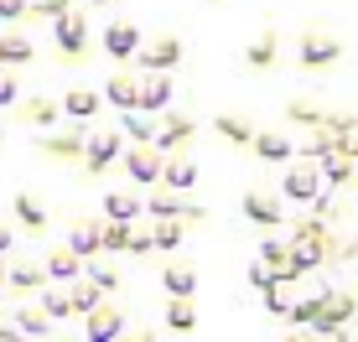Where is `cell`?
<instances>
[{
    "label": "cell",
    "mask_w": 358,
    "mask_h": 342,
    "mask_svg": "<svg viewBox=\"0 0 358 342\" xmlns=\"http://www.w3.org/2000/svg\"><path fill=\"white\" fill-rule=\"evenodd\" d=\"M348 316H353V296L348 290H322V296H317V311H312V327L317 332H343Z\"/></svg>",
    "instance_id": "5b68a950"
},
{
    "label": "cell",
    "mask_w": 358,
    "mask_h": 342,
    "mask_svg": "<svg viewBox=\"0 0 358 342\" xmlns=\"http://www.w3.org/2000/svg\"><path fill=\"white\" fill-rule=\"evenodd\" d=\"M6 285H16V290H36V285H47V270L36 260H16V265H6Z\"/></svg>",
    "instance_id": "ffe728a7"
},
{
    "label": "cell",
    "mask_w": 358,
    "mask_h": 342,
    "mask_svg": "<svg viewBox=\"0 0 358 342\" xmlns=\"http://www.w3.org/2000/svg\"><path fill=\"white\" fill-rule=\"evenodd\" d=\"M125 249H130V254H151V249H156V244H151V223H141V228L130 223V239H125Z\"/></svg>",
    "instance_id": "74e56055"
},
{
    "label": "cell",
    "mask_w": 358,
    "mask_h": 342,
    "mask_svg": "<svg viewBox=\"0 0 358 342\" xmlns=\"http://www.w3.org/2000/svg\"><path fill=\"white\" fill-rule=\"evenodd\" d=\"M89 6H109V0H89Z\"/></svg>",
    "instance_id": "bcb514c9"
},
{
    "label": "cell",
    "mask_w": 358,
    "mask_h": 342,
    "mask_svg": "<svg viewBox=\"0 0 358 342\" xmlns=\"http://www.w3.org/2000/svg\"><path fill=\"white\" fill-rule=\"evenodd\" d=\"M0 337H16V316L10 311H0Z\"/></svg>",
    "instance_id": "7bdbcfd3"
},
{
    "label": "cell",
    "mask_w": 358,
    "mask_h": 342,
    "mask_svg": "<svg viewBox=\"0 0 358 342\" xmlns=\"http://www.w3.org/2000/svg\"><path fill=\"white\" fill-rule=\"evenodd\" d=\"M244 218H250V223H265V228H280V218H286L280 187H250L244 192Z\"/></svg>",
    "instance_id": "3957f363"
},
{
    "label": "cell",
    "mask_w": 358,
    "mask_h": 342,
    "mask_svg": "<svg viewBox=\"0 0 358 342\" xmlns=\"http://www.w3.org/2000/svg\"><path fill=\"white\" fill-rule=\"evenodd\" d=\"M275 275H280V270H275V265H265V260H255V265H250V285H270Z\"/></svg>",
    "instance_id": "ab89813d"
},
{
    "label": "cell",
    "mask_w": 358,
    "mask_h": 342,
    "mask_svg": "<svg viewBox=\"0 0 358 342\" xmlns=\"http://www.w3.org/2000/svg\"><path fill=\"white\" fill-rule=\"evenodd\" d=\"M42 145H47L52 156H63V161H78V156H83V145H89V140H83L78 130H52V135H47Z\"/></svg>",
    "instance_id": "603a6c76"
},
{
    "label": "cell",
    "mask_w": 358,
    "mask_h": 342,
    "mask_svg": "<svg viewBox=\"0 0 358 342\" xmlns=\"http://www.w3.org/2000/svg\"><path fill=\"white\" fill-rule=\"evenodd\" d=\"M135 57H141L145 68H177L182 63V36H151V42H141L135 47Z\"/></svg>",
    "instance_id": "30bf717a"
},
{
    "label": "cell",
    "mask_w": 358,
    "mask_h": 342,
    "mask_svg": "<svg viewBox=\"0 0 358 342\" xmlns=\"http://www.w3.org/2000/svg\"><path fill=\"white\" fill-rule=\"evenodd\" d=\"M27 10H36V16H63V10H73V0H27Z\"/></svg>",
    "instance_id": "f35d334b"
},
{
    "label": "cell",
    "mask_w": 358,
    "mask_h": 342,
    "mask_svg": "<svg viewBox=\"0 0 358 342\" xmlns=\"http://www.w3.org/2000/svg\"><path fill=\"white\" fill-rule=\"evenodd\" d=\"M244 63H255V68H270V63H275V31H270V27L255 36L250 47H244Z\"/></svg>",
    "instance_id": "83f0119b"
},
{
    "label": "cell",
    "mask_w": 358,
    "mask_h": 342,
    "mask_svg": "<svg viewBox=\"0 0 358 342\" xmlns=\"http://www.w3.org/2000/svg\"><path fill=\"white\" fill-rule=\"evenodd\" d=\"M218 135H229V140H239V145H250V135H255V125L244 114H218Z\"/></svg>",
    "instance_id": "1f68e13d"
},
{
    "label": "cell",
    "mask_w": 358,
    "mask_h": 342,
    "mask_svg": "<svg viewBox=\"0 0 358 342\" xmlns=\"http://www.w3.org/2000/svg\"><path fill=\"white\" fill-rule=\"evenodd\" d=\"M68 249L78 254V260H89V254L99 249V223H78V228L68 234Z\"/></svg>",
    "instance_id": "4dcf8cb0"
},
{
    "label": "cell",
    "mask_w": 358,
    "mask_h": 342,
    "mask_svg": "<svg viewBox=\"0 0 358 342\" xmlns=\"http://www.w3.org/2000/svg\"><path fill=\"white\" fill-rule=\"evenodd\" d=\"M151 187H156V181H151ZM145 207H151V218H182V213H187V198H182L177 187H166V181H162V187L145 198Z\"/></svg>",
    "instance_id": "2e32d148"
},
{
    "label": "cell",
    "mask_w": 358,
    "mask_h": 342,
    "mask_svg": "<svg viewBox=\"0 0 358 342\" xmlns=\"http://www.w3.org/2000/svg\"><path fill=\"white\" fill-rule=\"evenodd\" d=\"M16 99H21V83H16V73H10V63H0V109L16 104Z\"/></svg>",
    "instance_id": "8d00e7d4"
},
{
    "label": "cell",
    "mask_w": 358,
    "mask_h": 342,
    "mask_svg": "<svg viewBox=\"0 0 358 342\" xmlns=\"http://www.w3.org/2000/svg\"><path fill=\"white\" fill-rule=\"evenodd\" d=\"M42 311L52 316V322H63V316H73V296H68V290H52V285H47V290H42Z\"/></svg>",
    "instance_id": "e575fe53"
},
{
    "label": "cell",
    "mask_w": 358,
    "mask_h": 342,
    "mask_svg": "<svg viewBox=\"0 0 358 342\" xmlns=\"http://www.w3.org/2000/svg\"><path fill=\"white\" fill-rule=\"evenodd\" d=\"M52 36L63 52H83L89 47V21L78 16V10H63V16H52Z\"/></svg>",
    "instance_id": "8fae6325"
},
{
    "label": "cell",
    "mask_w": 358,
    "mask_h": 342,
    "mask_svg": "<svg viewBox=\"0 0 358 342\" xmlns=\"http://www.w3.org/2000/svg\"><path fill=\"white\" fill-rule=\"evenodd\" d=\"M120 151H125V135H120V130H104V135H94L83 145V161H89V171H104V166L120 161Z\"/></svg>",
    "instance_id": "7c38bea8"
},
{
    "label": "cell",
    "mask_w": 358,
    "mask_h": 342,
    "mask_svg": "<svg viewBox=\"0 0 358 342\" xmlns=\"http://www.w3.org/2000/svg\"><path fill=\"white\" fill-rule=\"evenodd\" d=\"M192 327H197L192 296H171V301H166V332H192Z\"/></svg>",
    "instance_id": "44dd1931"
},
{
    "label": "cell",
    "mask_w": 358,
    "mask_h": 342,
    "mask_svg": "<svg viewBox=\"0 0 358 342\" xmlns=\"http://www.w3.org/2000/svg\"><path fill=\"white\" fill-rule=\"evenodd\" d=\"M156 181H166V187L187 192L192 181H197V161H192V156H162V177H156Z\"/></svg>",
    "instance_id": "5bb4252c"
},
{
    "label": "cell",
    "mask_w": 358,
    "mask_h": 342,
    "mask_svg": "<svg viewBox=\"0 0 358 342\" xmlns=\"http://www.w3.org/2000/svg\"><path fill=\"white\" fill-rule=\"evenodd\" d=\"M68 296H73V311H78V316H83V311H89V306H94V301H99V285H94V280H78V285H73V290H68Z\"/></svg>",
    "instance_id": "d590c367"
},
{
    "label": "cell",
    "mask_w": 358,
    "mask_h": 342,
    "mask_svg": "<svg viewBox=\"0 0 358 342\" xmlns=\"http://www.w3.org/2000/svg\"><path fill=\"white\" fill-rule=\"evenodd\" d=\"M141 192L135 187H109L104 192V218H141Z\"/></svg>",
    "instance_id": "e0dca14e"
},
{
    "label": "cell",
    "mask_w": 358,
    "mask_h": 342,
    "mask_svg": "<svg viewBox=\"0 0 358 342\" xmlns=\"http://www.w3.org/2000/svg\"><path fill=\"white\" fill-rule=\"evenodd\" d=\"M10 316H16V332H27V337H47V332H52V316H47L42 306H21Z\"/></svg>",
    "instance_id": "484cf974"
},
{
    "label": "cell",
    "mask_w": 358,
    "mask_h": 342,
    "mask_svg": "<svg viewBox=\"0 0 358 342\" xmlns=\"http://www.w3.org/2000/svg\"><path fill=\"white\" fill-rule=\"evenodd\" d=\"M166 114V109H162ZM192 135V114H166L162 125H156V140L151 145H162V151H177V140H187Z\"/></svg>",
    "instance_id": "d6986e66"
},
{
    "label": "cell",
    "mask_w": 358,
    "mask_h": 342,
    "mask_svg": "<svg viewBox=\"0 0 358 342\" xmlns=\"http://www.w3.org/2000/svg\"><path fill=\"white\" fill-rule=\"evenodd\" d=\"M141 42H145V31L135 27V21H109V27H104V52L115 57V63H130Z\"/></svg>",
    "instance_id": "ba28073f"
},
{
    "label": "cell",
    "mask_w": 358,
    "mask_h": 342,
    "mask_svg": "<svg viewBox=\"0 0 358 342\" xmlns=\"http://www.w3.org/2000/svg\"><path fill=\"white\" fill-rule=\"evenodd\" d=\"M16 218H21L27 228H47V207L36 202L31 192H16Z\"/></svg>",
    "instance_id": "f546056e"
},
{
    "label": "cell",
    "mask_w": 358,
    "mask_h": 342,
    "mask_svg": "<svg viewBox=\"0 0 358 342\" xmlns=\"http://www.w3.org/2000/svg\"><path fill=\"white\" fill-rule=\"evenodd\" d=\"M250 145L260 151V161H291V156H296V145L280 135V130H255Z\"/></svg>",
    "instance_id": "9a60e30c"
},
{
    "label": "cell",
    "mask_w": 358,
    "mask_h": 342,
    "mask_svg": "<svg viewBox=\"0 0 358 342\" xmlns=\"http://www.w3.org/2000/svg\"><path fill=\"white\" fill-rule=\"evenodd\" d=\"M0 285H6V260H0Z\"/></svg>",
    "instance_id": "f6af8a7d"
},
{
    "label": "cell",
    "mask_w": 358,
    "mask_h": 342,
    "mask_svg": "<svg viewBox=\"0 0 358 342\" xmlns=\"http://www.w3.org/2000/svg\"><path fill=\"white\" fill-rule=\"evenodd\" d=\"M31 52L36 47H31L27 31H0V63H27Z\"/></svg>",
    "instance_id": "d4e9b609"
},
{
    "label": "cell",
    "mask_w": 358,
    "mask_h": 342,
    "mask_svg": "<svg viewBox=\"0 0 358 342\" xmlns=\"http://www.w3.org/2000/svg\"><path fill=\"white\" fill-rule=\"evenodd\" d=\"M0 140H6V125H0Z\"/></svg>",
    "instance_id": "7dc6e473"
},
{
    "label": "cell",
    "mask_w": 358,
    "mask_h": 342,
    "mask_svg": "<svg viewBox=\"0 0 358 342\" xmlns=\"http://www.w3.org/2000/svg\"><path fill=\"white\" fill-rule=\"evenodd\" d=\"M27 16V0H0V21H16Z\"/></svg>",
    "instance_id": "b9f144b4"
},
{
    "label": "cell",
    "mask_w": 358,
    "mask_h": 342,
    "mask_svg": "<svg viewBox=\"0 0 358 342\" xmlns=\"http://www.w3.org/2000/svg\"><path fill=\"white\" fill-rule=\"evenodd\" d=\"M151 244H156V249H177V244H182L177 218H156V223H151Z\"/></svg>",
    "instance_id": "d6a6232c"
},
{
    "label": "cell",
    "mask_w": 358,
    "mask_h": 342,
    "mask_svg": "<svg viewBox=\"0 0 358 342\" xmlns=\"http://www.w3.org/2000/svg\"><path fill=\"white\" fill-rule=\"evenodd\" d=\"M89 280H94L99 290H115V285H120V275H115V270H104V265H89Z\"/></svg>",
    "instance_id": "60d3db41"
},
{
    "label": "cell",
    "mask_w": 358,
    "mask_h": 342,
    "mask_svg": "<svg viewBox=\"0 0 358 342\" xmlns=\"http://www.w3.org/2000/svg\"><path fill=\"white\" fill-rule=\"evenodd\" d=\"M10 249V228H0V254H6Z\"/></svg>",
    "instance_id": "ee69618b"
},
{
    "label": "cell",
    "mask_w": 358,
    "mask_h": 342,
    "mask_svg": "<svg viewBox=\"0 0 358 342\" xmlns=\"http://www.w3.org/2000/svg\"><path fill=\"white\" fill-rule=\"evenodd\" d=\"M42 270H47V280H73V275L83 270V265H78V254H73V249H52Z\"/></svg>",
    "instance_id": "4316f807"
},
{
    "label": "cell",
    "mask_w": 358,
    "mask_h": 342,
    "mask_svg": "<svg viewBox=\"0 0 358 342\" xmlns=\"http://www.w3.org/2000/svg\"><path fill=\"white\" fill-rule=\"evenodd\" d=\"M99 94H104V99L115 104V109H135V94H141V73L115 68V73H109V83H104Z\"/></svg>",
    "instance_id": "4fadbf2b"
},
{
    "label": "cell",
    "mask_w": 358,
    "mask_h": 342,
    "mask_svg": "<svg viewBox=\"0 0 358 342\" xmlns=\"http://www.w3.org/2000/svg\"><path fill=\"white\" fill-rule=\"evenodd\" d=\"M286 114L296 119V125H322V119H327V109L317 104L312 94H301V99H291V104H286Z\"/></svg>",
    "instance_id": "f1b7e54d"
},
{
    "label": "cell",
    "mask_w": 358,
    "mask_h": 342,
    "mask_svg": "<svg viewBox=\"0 0 358 342\" xmlns=\"http://www.w3.org/2000/svg\"><path fill=\"white\" fill-rule=\"evenodd\" d=\"M120 161H125L130 181L151 187V181L162 177V145H151V140H135V145H125V151H120Z\"/></svg>",
    "instance_id": "277c9868"
},
{
    "label": "cell",
    "mask_w": 358,
    "mask_h": 342,
    "mask_svg": "<svg viewBox=\"0 0 358 342\" xmlns=\"http://www.w3.org/2000/svg\"><path fill=\"white\" fill-rule=\"evenodd\" d=\"M162 285H166V296H192V290H197V270H192V265H166V270H162Z\"/></svg>",
    "instance_id": "7402d4cb"
},
{
    "label": "cell",
    "mask_w": 358,
    "mask_h": 342,
    "mask_svg": "<svg viewBox=\"0 0 358 342\" xmlns=\"http://www.w3.org/2000/svg\"><path fill=\"white\" fill-rule=\"evenodd\" d=\"M171 99H177L171 68H145V73H141V94H135V109H151V114H162V109H171Z\"/></svg>",
    "instance_id": "7a4b0ae2"
},
{
    "label": "cell",
    "mask_w": 358,
    "mask_h": 342,
    "mask_svg": "<svg viewBox=\"0 0 358 342\" xmlns=\"http://www.w3.org/2000/svg\"><path fill=\"white\" fill-rule=\"evenodd\" d=\"M286 265L296 275H306V270H317L322 265V223H306V239L296 234L291 244H286Z\"/></svg>",
    "instance_id": "52a82bcc"
},
{
    "label": "cell",
    "mask_w": 358,
    "mask_h": 342,
    "mask_svg": "<svg viewBox=\"0 0 358 342\" xmlns=\"http://www.w3.org/2000/svg\"><path fill=\"white\" fill-rule=\"evenodd\" d=\"M343 57V36H332L327 27H306L301 31V63L306 68H327Z\"/></svg>",
    "instance_id": "8992f818"
},
{
    "label": "cell",
    "mask_w": 358,
    "mask_h": 342,
    "mask_svg": "<svg viewBox=\"0 0 358 342\" xmlns=\"http://www.w3.org/2000/svg\"><path fill=\"white\" fill-rule=\"evenodd\" d=\"M317 192H322V166H317V156H306V161H286V177H280V198L286 202H312Z\"/></svg>",
    "instance_id": "6da1fadb"
},
{
    "label": "cell",
    "mask_w": 358,
    "mask_h": 342,
    "mask_svg": "<svg viewBox=\"0 0 358 342\" xmlns=\"http://www.w3.org/2000/svg\"><path fill=\"white\" fill-rule=\"evenodd\" d=\"M21 119H31V125H57V104L52 99H27L21 104Z\"/></svg>",
    "instance_id": "836d02e7"
},
{
    "label": "cell",
    "mask_w": 358,
    "mask_h": 342,
    "mask_svg": "<svg viewBox=\"0 0 358 342\" xmlns=\"http://www.w3.org/2000/svg\"><path fill=\"white\" fill-rule=\"evenodd\" d=\"M83 332H89L94 342L120 337V332H125V311H115V306H104V301H94V306L83 311Z\"/></svg>",
    "instance_id": "9c48e42d"
},
{
    "label": "cell",
    "mask_w": 358,
    "mask_h": 342,
    "mask_svg": "<svg viewBox=\"0 0 358 342\" xmlns=\"http://www.w3.org/2000/svg\"><path fill=\"white\" fill-rule=\"evenodd\" d=\"M125 140H156V119L151 109H125V125H120Z\"/></svg>",
    "instance_id": "cb8c5ba5"
},
{
    "label": "cell",
    "mask_w": 358,
    "mask_h": 342,
    "mask_svg": "<svg viewBox=\"0 0 358 342\" xmlns=\"http://www.w3.org/2000/svg\"><path fill=\"white\" fill-rule=\"evenodd\" d=\"M99 104H104V94H99V89H83V83H78V89L63 94V104H57V109H68L73 119H94Z\"/></svg>",
    "instance_id": "ac0fdd59"
}]
</instances>
